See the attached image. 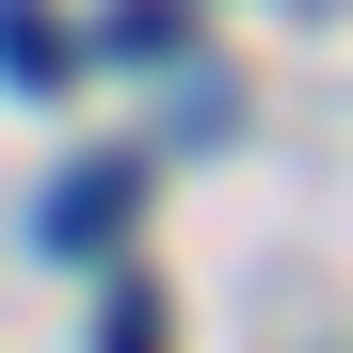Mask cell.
Listing matches in <instances>:
<instances>
[{
    "instance_id": "obj_3",
    "label": "cell",
    "mask_w": 353,
    "mask_h": 353,
    "mask_svg": "<svg viewBox=\"0 0 353 353\" xmlns=\"http://www.w3.org/2000/svg\"><path fill=\"white\" fill-rule=\"evenodd\" d=\"M65 65H81V32H48L32 0H0V81H32V97H48Z\"/></svg>"
},
{
    "instance_id": "obj_2",
    "label": "cell",
    "mask_w": 353,
    "mask_h": 353,
    "mask_svg": "<svg viewBox=\"0 0 353 353\" xmlns=\"http://www.w3.org/2000/svg\"><path fill=\"white\" fill-rule=\"evenodd\" d=\"M193 48V0H112L97 17V65H176Z\"/></svg>"
},
{
    "instance_id": "obj_4",
    "label": "cell",
    "mask_w": 353,
    "mask_h": 353,
    "mask_svg": "<svg viewBox=\"0 0 353 353\" xmlns=\"http://www.w3.org/2000/svg\"><path fill=\"white\" fill-rule=\"evenodd\" d=\"M97 353H161V305H145V289H112V321H97Z\"/></svg>"
},
{
    "instance_id": "obj_1",
    "label": "cell",
    "mask_w": 353,
    "mask_h": 353,
    "mask_svg": "<svg viewBox=\"0 0 353 353\" xmlns=\"http://www.w3.org/2000/svg\"><path fill=\"white\" fill-rule=\"evenodd\" d=\"M129 209H145V145H97V161H65V176L32 193V241H48V257H97Z\"/></svg>"
}]
</instances>
